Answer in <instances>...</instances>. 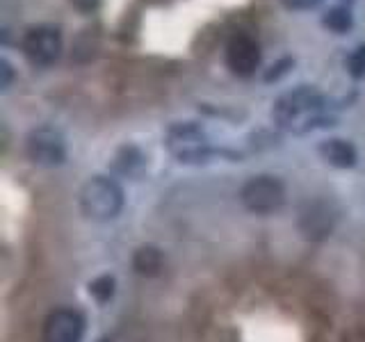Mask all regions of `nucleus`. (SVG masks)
Returning a JSON list of instances; mask_svg holds the SVG:
<instances>
[{"mask_svg": "<svg viewBox=\"0 0 365 342\" xmlns=\"http://www.w3.org/2000/svg\"><path fill=\"white\" fill-rule=\"evenodd\" d=\"M26 153L34 165L39 167H57L66 160V144L60 130L51 125L34 128L26 140Z\"/></svg>", "mask_w": 365, "mask_h": 342, "instance_id": "nucleus-6", "label": "nucleus"}, {"mask_svg": "<svg viewBox=\"0 0 365 342\" xmlns=\"http://www.w3.org/2000/svg\"><path fill=\"white\" fill-rule=\"evenodd\" d=\"M322 108H324V96L313 85H299L290 91H285L283 96L277 98L272 108V117L281 128H290V130H313L317 125H334V119L322 117Z\"/></svg>", "mask_w": 365, "mask_h": 342, "instance_id": "nucleus-1", "label": "nucleus"}, {"mask_svg": "<svg viewBox=\"0 0 365 342\" xmlns=\"http://www.w3.org/2000/svg\"><path fill=\"white\" fill-rule=\"evenodd\" d=\"M114 285H117V283H114V279L106 274V276H98V279H94L89 283V294L94 296L98 304H106V301L112 299Z\"/></svg>", "mask_w": 365, "mask_h": 342, "instance_id": "nucleus-14", "label": "nucleus"}, {"mask_svg": "<svg viewBox=\"0 0 365 342\" xmlns=\"http://www.w3.org/2000/svg\"><path fill=\"white\" fill-rule=\"evenodd\" d=\"M85 319L71 308H57L43 322V342H83Z\"/></svg>", "mask_w": 365, "mask_h": 342, "instance_id": "nucleus-7", "label": "nucleus"}, {"mask_svg": "<svg viewBox=\"0 0 365 342\" xmlns=\"http://www.w3.org/2000/svg\"><path fill=\"white\" fill-rule=\"evenodd\" d=\"M165 144L171 151V155H174L182 165L208 162L210 157H217V155H226V157H233V160L240 157L231 151H217V148H212L208 137H205V133L201 130V125L192 123V121L169 125Z\"/></svg>", "mask_w": 365, "mask_h": 342, "instance_id": "nucleus-2", "label": "nucleus"}, {"mask_svg": "<svg viewBox=\"0 0 365 342\" xmlns=\"http://www.w3.org/2000/svg\"><path fill=\"white\" fill-rule=\"evenodd\" d=\"M80 208L91 222H110L123 208V190L114 178L94 176L80 190Z\"/></svg>", "mask_w": 365, "mask_h": 342, "instance_id": "nucleus-3", "label": "nucleus"}, {"mask_svg": "<svg viewBox=\"0 0 365 342\" xmlns=\"http://www.w3.org/2000/svg\"><path fill=\"white\" fill-rule=\"evenodd\" d=\"M21 51L32 66H53L62 55V32L53 26H37L23 34Z\"/></svg>", "mask_w": 365, "mask_h": 342, "instance_id": "nucleus-5", "label": "nucleus"}, {"mask_svg": "<svg viewBox=\"0 0 365 342\" xmlns=\"http://www.w3.org/2000/svg\"><path fill=\"white\" fill-rule=\"evenodd\" d=\"M281 3L288 7V9H294V11H304V9H313L319 0H281Z\"/></svg>", "mask_w": 365, "mask_h": 342, "instance_id": "nucleus-18", "label": "nucleus"}, {"mask_svg": "<svg viewBox=\"0 0 365 342\" xmlns=\"http://www.w3.org/2000/svg\"><path fill=\"white\" fill-rule=\"evenodd\" d=\"M240 201L254 214H272L285 203V187L274 176H254L240 190Z\"/></svg>", "mask_w": 365, "mask_h": 342, "instance_id": "nucleus-4", "label": "nucleus"}, {"mask_svg": "<svg viewBox=\"0 0 365 342\" xmlns=\"http://www.w3.org/2000/svg\"><path fill=\"white\" fill-rule=\"evenodd\" d=\"M14 80V68L7 60H0V89H7Z\"/></svg>", "mask_w": 365, "mask_h": 342, "instance_id": "nucleus-17", "label": "nucleus"}, {"mask_svg": "<svg viewBox=\"0 0 365 342\" xmlns=\"http://www.w3.org/2000/svg\"><path fill=\"white\" fill-rule=\"evenodd\" d=\"M345 66H347V73L354 78V80H361L365 78V43L356 46L345 60Z\"/></svg>", "mask_w": 365, "mask_h": 342, "instance_id": "nucleus-15", "label": "nucleus"}, {"mask_svg": "<svg viewBox=\"0 0 365 342\" xmlns=\"http://www.w3.org/2000/svg\"><path fill=\"white\" fill-rule=\"evenodd\" d=\"M101 0H71V5L80 11H94Z\"/></svg>", "mask_w": 365, "mask_h": 342, "instance_id": "nucleus-19", "label": "nucleus"}, {"mask_svg": "<svg viewBox=\"0 0 365 342\" xmlns=\"http://www.w3.org/2000/svg\"><path fill=\"white\" fill-rule=\"evenodd\" d=\"M260 46L249 34H235L226 46V66L240 78H249L260 66Z\"/></svg>", "mask_w": 365, "mask_h": 342, "instance_id": "nucleus-8", "label": "nucleus"}, {"mask_svg": "<svg viewBox=\"0 0 365 342\" xmlns=\"http://www.w3.org/2000/svg\"><path fill=\"white\" fill-rule=\"evenodd\" d=\"M317 153L322 155V160L327 165L336 167V169H351L354 165H356V160H359L356 146H354L351 142H347V140H338V137L319 144Z\"/></svg>", "mask_w": 365, "mask_h": 342, "instance_id": "nucleus-10", "label": "nucleus"}, {"mask_svg": "<svg viewBox=\"0 0 365 342\" xmlns=\"http://www.w3.org/2000/svg\"><path fill=\"white\" fill-rule=\"evenodd\" d=\"M146 165V157L137 146H123L114 155V171H119L123 176H137Z\"/></svg>", "mask_w": 365, "mask_h": 342, "instance_id": "nucleus-12", "label": "nucleus"}, {"mask_svg": "<svg viewBox=\"0 0 365 342\" xmlns=\"http://www.w3.org/2000/svg\"><path fill=\"white\" fill-rule=\"evenodd\" d=\"M294 66V60L292 57H281V60L277 62V64H272L269 68H267V73H265V83H277V80H281L285 73H290V68Z\"/></svg>", "mask_w": 365, "mask_h": 342, "instance_id": "nucleus-16", "label": "nucleus"}, {"mask_svg": "<svg viewBox=\"0 0 365 342\" xmlns=\"http://www.w3.org/2000/svg\"><path fill=\"white\" fill-rule=\"evenodd\" d=\"M334 222H336V214L331 212L329 205L315 201L308 205L306 210H302L299 228L308 239H322L334 231Z\"/></svg>", "mask_w": 365, "mask_h": 342, "instance_id": "nucleus-9", "label": "nucleus"}, {"mask_svg": "<svg viewBox=\"0 0 365 342\" xmlns=\"http://www.w3.org/2000/svg\"><path fill=\"white\" fill-rule=\"evenodd\" d=\"M133 269L142 276H158L165 269V256L163 251L153 244L140 247L133 256Z\"/></svg>", "mask_w": 365, "mask_h": 342, "instance_id": "nucleus-11", "label": "nucleus"}, {"mask_svg": "<svg viewBox=\"0 0 365 342\" xmlns=\"http://www.w3.org/2000/svg\"><path fill=\"white\" fill-rule=\"evenodd\" d=\"M322 26L329 32H334V34H347L354 28V16H351V11L347 7L338 5V7H331V9L324 11Z\"/></svg>", "mask_w": 365, "mask_h": 342, "instance_id": "nucleus-13", "label": "nucleus"}]
</instances>
